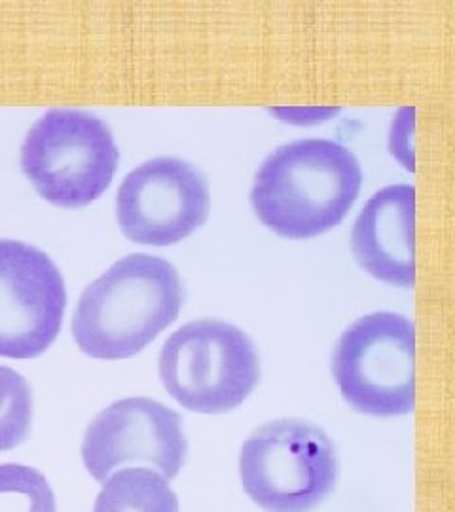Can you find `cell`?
Here are the masks:
<instances>
[{
    "mask_svg": "<svg viewBox=\"0 0 455 512\" xmlns=\"http://www.w3.org/2000/svg\"><path fill=\"white\" fill-rule=\"evenodd\" d=\"M184 287L177 268L158 256L129 255L82 293L74 311V342L99 361L135 357L181 313Z\"/></svg>",
    "mask_w": 455,
    "mask_h": 512,
    "instance_id": "1",
    "label": "cell"
},
{
    "mask_svg": "<svg viewBox=\"0 0 455 512\" xmlns=\"http://www.w3.org/2000/svg\"><path fill=\"white\" fill-rule=\"evenodd\" d=\"M363 186L349 148L302 139L277 148L256 173L251 203L260 222L287 239L321 236L346 219Z\"/></svg>",
    "mask_w": 455,
    "mask_h": 512,
    "instance_id": "2",
    "label": "cell"
},
{
    "mask_svg": "<svg viewBox=\"0 0 455 512\" xmlns=\"http://www.w3.org/2000/svg\"><path fill=\"white\" fill-rule=\"evenodd\" d=\"M239 478L262 511L310 512L334 492L338 456L310 421H270L245 440Z\"/></svg>",
    "mask_w": 455,
    "mask_h": 512,
    "instance_id": "3",
    "label": "cell"
},
{
    "mask_svg": "<svg viewBox=\"0 0 455 512\" xmlns=\"http://www.w3.org/2000/svg\"><path fill=\"white\" fill-rule=\"evenodd\" d=\"M167 393L190 412L236 410L260 382L253 340L230 323L201 319L173 332L160 353Z\"/></svg>",
    "mask_w": 455,
    "mask_h": 512,
    "instance_id": "4",
    "label": "cell"
},
{
    "mask_svg": "<svg viewBox=\"0 0 455 512\" xmlns=\"http://www.w3.org/2000/svg\"><path fill=\"white\" fill-rule=\"evenodd\" d=\"M120 160L109 126L84 110L46 112L21 147V169L40 198L63 209L105 194Z\"/></svg>",
    "mask_w": 455,
    "mask_h": 512,
    "instance_id": "5",
    "label": "cell"
},
{
    "mask_svg": "<svg viewBox=\"0 0 455 512\" xmlns=\"http://www.w3.org/2000/svg\"><path fill=\"white\" fill-rule=\"evenodd\" d=\"M346 403L368 416H404L416 406V329L399 313H370L349 325L332 355Z\"/></svg>",
    "mask_w": 455,
    "mask_h": 512,
    "instance_id": "6",
    "label": "cell"
},
{
    "mask_svg": "<svg viewBox=\"0 0 455 512\" xmlns=\"http://www.w3.org/2000/svg\"><path fill=\"white\" fill-rule=\"evenodd\" d=\"M209 181L181 158H154L133 169L116 196L122 234L139 245L167 247L188 238L209 217Z\"/></svg>",
    "mask_w": 455,
    "mask_h": 512,
    "instance_id": "7",
    "label": "cell"
},
{
    "mask_svg": "<svg viewBox=\"0 0 455 512\" xmlns=\"http://www.w3.org/2000/svg\"><path fill=\"white\" fill-rule=\"evenodd\" d=\"M67 291L52 258L37 247L0 239V357L35 359L63 325Z\"/></svg>",
    "mask_w": 455,
    "mask_h": 512,
    "instance_id": "8",
    "label": "cell"
},
{
    "mask_svg": "<svg viewBox=\"0 0 455 512\" xmlns=\"http://www.w3.org/2000/svg\"><path fill=\"white\" fill-rule=\"evenodd\" d=\"M188 440L181 416L165 404L131 397L97 414L82 440V461L97 482L133 463L156 467L171 480L181 473Z\"/></svg>",
    "mask_w": 455,
    "mask_h": 512,
    "instance_id": "9",
    "label": "cell"
},
{
    "mask_svg": "<svg viewBox=\"0 0 455 512\" xmlns=\"http://www.w3.org/2000/svg\"><path fill=\"white\" fill-rule=\"evenodd\" d=\"M416 188L395 184L376 192L355 220L351 249L364 272L393 287L416 283Z\"/></svg>",
    "mask_w": 455,
    "mask_h": 512,
    "instance_id": "10",
    "label": "cell"
},
{
    "mask_svg": "<svg viewBox=\"0 0 455 512\" xmlns=\"http://www.w3.org/2000/svg\"><path fill=\"white\" fill-rule=\"evenodd\" d=\"M93 512H179V499L164 475L128 467L103 482Z\"/></svg>",
    "mask_w": 455,
    "mask_h": 512,
    "instance_id": "11",
    "label": "cell"
},
{
    "mask_svg": "<svg viewBox=\"0 0 455 512\" xmlns=\"http://www.w3.org/2000/svg\"><path fill=\"white\" fill-rule=\"evenodd\" d=\"M0 512H57L48 478L35 467L0 465Z\"/></svg>",
    "mask_w": 455,
    "mask_h": 512,
    "instance_id": "12",
    "label": "cell"
},
{
    "mask_svg": "<svg viewBox=\"0 0 455 512\" xmlns=\"http://www.w3.org/2000/svg\"><path fill=\"white\" fill-rule=\"evenodd\" d=\"M33 423V391L14 368L0 366V452L25 442Z\"/></svg>",
    "mask_w": 455,
    "mask_h": 512,
    "instance_id": "13",
    "label": "cell"
}]
</instances>
